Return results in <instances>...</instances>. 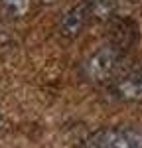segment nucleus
<instances>
[{
    "label": "nucleus",
    "instance_id": "f257e3e1",
    "mask_svg": "<svg viewBox=\"0 0 142 148\" xmlns=\"http://www.w3.org/2000/svg\"><path fill=\"white\" fill-rule=\"evenodd\" d=\"M118 63H120V47H117L115 44H106L85 59L83 75L93 83H106L115 79Z\"/></svg>",
    "mask_w": 142,
    "mask_h": 148
},
{
    "label": "nucleus",
    "instance_id": "f03ea898",
    "mask_svg": "<svg viewBox=\"0 0 142 148\" xmlns=\"http://www.w3.org/2000/svg\"><path fill=\"white\" fill-rule=\"evenodd\" d=\"M79 148H142V132L134 128H101Z\"/></svg>",
    "mask_w": 142,
    "mask_h": 148
},
{
    "label": "nucleus",
    "instance_id": "7ed1b4c3",
    "mask_svg": "<svg viewBox=\"0 0 142 148\" xmlns=\"http://www.w3.org/2000/svg\"><path fill=\"white\" fill-rule=\"evenodd\" d=\"M91 18V10L87 6V2H81V4H75L71 6L69 10L63 14L61 22H59V34L67 40H73L85 30V26Z\"/></svg>",
    "mask_w": 142,
    "mask_h": 148
},
{
    "label": "nucleus",
    "instance_id": "20e7f679",
    "mask_svg": "<svg viewBox=\"0 0 142 148\" xmlns=\"http://www.w3.org/2000/svg\"><path fill=\"white\" fill-rule=\"evenodd\" d=\"M111 93L118 101L142 103V73H126L118 79H113Z\"/></svg>",
    "mask_w": 142,
    "mask_h": 148
},
{
    "label": "nucleus",
    "instance_id": "39448f33",
    "mask_svg": "<svg viewBox=\"0 0 142 148\" xmlns=\"http://www.w3.org/2000/svg\"><path fill=\"white\" fill-rule=\"evenodd\" d=\"M87 6L91 10V16L97 20H106L115 12V0H87Z\"/></svg>",
    "mask_w": 142,
    "mask_h": 148
},
{
    "label": "nucleus",
    "instance_id": "423d86ee",
    "mask_svg": "<svg viewBox=\"0 0 142 148\" xmlns=\"http://www.w3.org/2000/svg\"><path fill=\"white\" fill-rule=\"evenodd\" d=\"M0 4L10 12L14 18H22L30 12L32 0H0Z\"/></svg>",
    "mask_w": 142,
    "mask_h": 148
},
{
    "label": "nucleus",
    "instance_id": "0eeeda50",
    "mask_svg": "<svg viewBox=\"0 0 142 148\" xmlns=\"http://www.w3.org/2000/svg\"><path fill=\"white\" fill-rule=\"evenodd\" d=\"M40 2H42V4H55L57 0H40Z\"/></svg>",
    "mask_w": 142,
    "mask_h": 148
},
{
    "label": "nucleus",
    "instance_id": "6e6552de",
    "mask_svg": "<svg viewBox=\"0 0 142 148\" xmlns=\"http://www.w3.org/2000/svg\"><path fill=\"white\" fill-rule=\"evenodd\" d=\"M0 126H2V114H0Z\"/></svg>",
    "mask_w": 142,
    "mask_h": 148
}]
</instances>
